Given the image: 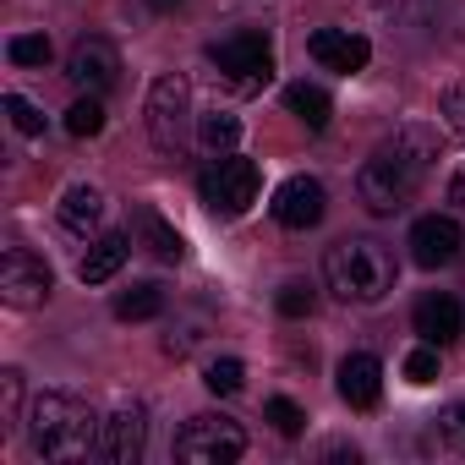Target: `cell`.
Instances as JSON below:
<instances>
[{
    "label": "cell",
    "instance_id": "7c38bea8",
    "mask_svg": "<svg viewBox=\"0 0 465 465\" xmlns=\"http://www.w3.org/2000/svg\"><path fill=\"white\" fill-rule=\"evenodd\" d=\"M307 55L323 66V72H340V77H356L367 61H372V45L351 28H318L307 34Z\"/></svg>",
    "mask_w": 465,
    "mask_h": 465
},
{
    "label": "cell",
    "instance_id": "d6a6232c",
    "mask_svg": "<svg viewBox=\"0 0 465 465\" xmlns=\"http://www.w3.org/2000/svg\"><path fill=\"white\" fill-rule=\"evenodd\" d=\"M153 12H175V6H186V0H148Z\"/></svg>",
    "mask_w": 465,
    "mask_h": 465
},
{
    "label": "cell",
    "instance_id": "52a82bcc",
    "mask_svg": "<svg viewBox=\"0 0 465 465\" xmlns=\"http://www.w3.org/2000/svg\"><path fill=\"white\" fill-rule=\"evenodd\" d=\"M186 115H192V83L181 72H164L148 88V137L159 153H175L186 137Z\"/></svg>",
    "mask_w": 465,
    "mask_h": 465
},
{
    "label": "cell",
    "instance_id": "6da1fadb",
    "mask_svg": "<svg viewBox=\"0 0 465 465\" xmlns=\"http://www.w3.org/2000/svg\"><path fill=\"white\" fill-rule=\"evenodd\" d=\"M432 159H438V132H432V126H400V132H394L389 143H378V148L367 153V164L356 170V197H361V208L378 213V219L400 213V208L416 197V186L427 181Z\"/></svg>",
    "mask_w": 465,
    "mask_h": 465
},
{
    "label": "cell",
    "instance_id": "277c9868",
    "mask_svg": "<svg viewBox=\"0 0 465 465\" xmlns=\"http://www.w3.org/2000/svg\"><path fill=\"white\" fill-rule=\"evenodd\" d=\"M208 61L236 94H258L274 77V39L263 28H242V34L208 45Z\"/></svg>",
    "mask_w": 465,
    "mask_h": 465
},
{
    "label": "cell",
    "instance_id": "5b68a950",
    "mask_svg": "<svg viewBox=\"0 0 465 465\" xmlns=\"http://www.w3.org/2000/svg\"><path fill=\"white\" fill-rule=\"evenodd\" d=\"M258 186H263V170L242 153H219L203 175H197V192L203 203L219 213V219H242L252 203H258Z\"/></svg>",
    "mask_w": 465,
    "mask_h": 465
},
{
    "label": "cell",
    "instance_id": "7a4b0ae2",
    "mask_svg": "<svg viewBox=\"0 0 465 465\" xmlns=\"http://www.w3.org/2000/svg\"><path fill=\"white\" fill-rule=\"evenodd\" d=\"M99 432H104V421L94 416V405L66 389H45L28 405V449L39 460H55V465L88 460V454H99Z\"/></svg>",
    "mask_w": 465,
    "mask_h": 465
},
{
    "label": "cell",
    "instance_id": "8fae6325",
    "mask_svg": "<svg viewBox=\"0 0 465 465\" xmlns=\"http://www.w3.org/2000/svg\"><path fill=\"white\" fill-rule=\"evenodd\" d=\"M274 219L285 224V230H312V224H323V213H329V192H323V181L318 175H291L280 192H274Z\"/></svg>",
    "mask_w": 465,
    "mask_h": 465
},
{
    "label": "cell",
    "instance_id": "1f68e13d",
    "mask_svg": "<svg viewBox=\"0 0 465 465\" xmlns=\"http://www.w3.org/2000/svg\"><path fill=\"white\" fill-rule=\"evenodd\" d=\"M449 203H454V208H465V164H460V170H454V181H449Z\"/></svg>",
    "mask_w": 465,
    "mask_h": 465
},
{
    "label": "cell",
    "instance_id": "ffe728a7",
    "mask_svg": "<svg viewBox=\"0 0 465 465\" xmlns=\"http://www.w3.org/2000/svg\"><path fill=\"white\" fill-rule=\"evenodd\" d=\"M159 312H164V285L137 280V285L115 291V318H121V323H148V318H159Z\"/></svg>",
    "mask_w": 465,
    "mask_h": 465
},
{
    "label": "cell",
    "instance_id": "9a60e30c",
    "mask_svg": "<svg viewBox=\"0 0 465 465\" xmlns=\"http://www.w3.org/2000/svg\"><path fill=\"white\" fill-rule=\"evenodd\" d=\"M411 323H416V334H421L427 345H449V340H460V323H465V318H460V302H454V296L432 291V296L416 302Z\"/></svg>",
    "mask_w": 465,
    "mask_h": 465
},
{
    "label": "cell",
    "instance_id": "cb8c5ba5",
    "mask_svg": "<svg viewBox=\"0 0 465 465\" xmlns=\"http://www.w3.org/2000/svg\"><path fill=\"white\" fill-rule=\"evenodd\" d=\"M274 307H280V318H312L318 312V285L312 280H291V285H280V296H274Z\"/></svg>",
    "mask_w": 465,
    "mask_h": 465
},
{
    "label": "cell",
    "instance_id": "ba28073f",
    "mask_svg": "<svg viewBox=\"0 0 465 465\" xmlns=\"http://www.w3.org/2000/svg\"><path fill=\"white\" fill-rule=\"evenodd\" d=\"M50 291H55L50 263L28 247H6V258H0V302L17 307V312H34L50 302Z\"/></svg>",
    "mask_w": 465,
    "mask_h": 465
},
{
    "label": "cell",
    "instance_id": "9c48e42d",
    "mask_svg": "<svg viewBox=\"0 0 465 465\" xmlns=\"http://www.w3.org/2000/svg\"><path fill=\"white\" fill-rule=\"evenodd\" d=\"M405 247H411V263L416 269H449L460 258V247H465V230H460L454 213H421L411 224V242Z\"/></svg>",
    "mask_w": 465,
    "mask_h": 465
},
{
    "label": "cell",
    "instance_id": "f546056e",
    "mask_svg": "<svg viewBox=\"0 0 465 465\" xmlns=\"http://www.w3.org/2000/svg\"><path fill=\"white\" fill-rule=\"evenodd\" d=\"M0 104H6V115H12V126H17L23 137H45V110H39L34 99H23V94H6Z\"/></svg>",
    "mask_w": 465,
    "mask_h": 465
},
{
    "label": "cell",
    "instance_id": "83f0119b",
    "mask_svg": "<svg viewBox=\"0 0 465 465\" xmlns=\"http://www.w3.org/2000/svg\"><path fill=\"white\" fill-rule=\"evenodd\" d=\"M438 351H443V345H427V340H421V345L405 356V378H411V383H438V378H443V356H438Z\"/></svg>",
    "mask_w": 465,
    "mask_h": 465
},
{
    "label": "cell",
    "instance_id": "4fadbf2b",
    "mask_svg": "<svg viewBox=\"0 0 465 465\" xmlns=\"http://www.w3.org/2000/svg\"><path fill=\"white\" fill-rule=\"evenodd\" d=\"M334 389H340V400H345L351 411H372V405L383 400V361H378L372 351H351V356H340V367H334Z\"/></svg>",
    "mask_w": 465,
    "mask_h": 465
},
{
    "label": "cell",
    "instance_id": "4316f807",
    "mask_svg": "<svg viewBox=\"0 0 465 465\" xmlns=\"http://www.w3.org/2000/svg\"><path fill=\"white\" fill-rule=\"evenodd\" d=\"M6 55H12V66H50L55 45H50V34H17L6 45Z\"/></svg>",
    "mask_w": 465,
    "mask_h": 465
},
{
    "label": "cell",
    "instance_id": "603a6c76",
    "mask_svg": "<svg viewBox=\"0 0 465 465\" xmlns=\"http://www.w3.org/2000/svg\"><path fill=\"white\" fill-rule=\"evenodd\" d=\"M263 421H269L280 438H302V432H307V411H302L291 394H274V400H263Z\"/></svg>",
    "mask_w": 465,
    "mask_h": 465
},
{
    "label": "cell",
    "instance_id": "7402d4cb",
    "mask_svg": "<svg viewBox=\"0 0 465 465\" xmlns=\"http://www.w3.org/2000/svg\"><path fill=\"white\" fill-rule=\"evenodd\" d=\"M203 383H208V394L230 400V394H242V383H247V367H242L236 356H213V361L203 367Z\"/></svg>",
    "mask_w": 465,
    "mask_h": 465
},
{
    "label": "cell",
    "instance_id": "44dd1931",
    "mask_svg": "<svg viewBox=\"0 0 465 465\" xmlns=\"http://www.w3.org/2000/svg\"><path fill=\"white\" fill-rule=\"evenodd\" d=\"M197 137H203V148H208V153H236V143H242V115L213 110V115H203Z\"/></svg>",
    "mask_w": 465,
    "mask_h": 465
},
{
    "label": "cell",
    "instance_id": "f1b7e54d",
    "mask_svg": "<svg viewBox=\"0 0 465 465\" xmlns=\"http://www.w3.org/2000/svg\"><path fill=\"white\" fill-rule=\"evenodd\" d=\"M432 427H438V443H443V449H454V454H465V400H454V405H443V411L432 416Z\"/></svg>",
    "mask_w": 465,
    "mask_h": 465
},
{
    "label": "cell",
    "instance_id": "2e32d148",
    "mask_svg": "<svg viewBox=\"0 0 465 465\" xmlns=\"http://www.w3.org/2000/svg\"><path fill=\"white\" fill-rule=\"evenodd\" d=\"M126 258H132V236L110 230V236H99V242L83 252V263H77V280H83V285H104V280H115V274L126 269Z\"/></svg>",
    "mask_w": 465,
    "mask_h": 465
},
{
    "label": "cell",
    "instance_id": "8992f818",
    "mask_svg": "<svg viewBox=\"0 0 465 465\" xmlns=\"http://www.w3.org/2000/svg\"><path fill=\"white\" fill-rule=\"evenodd\" d=\"M247 454V432L242 421L230 416H192L181 432H175V460L181 465H236Z\"/></svg>",
    "mask_w": 465,
    "mask_h": 465
},
{
    "label": "cell",
    "instance_id": "484cf974",
    "mask_svg": "<svg viewBox=\"0 0 465 465\" xmlns=\"http://www.w3.org/2000/svg\"><path fill=\"white\" fill-rule=\"evenodd\" d=\"M12 427H23V372L17 367L0 372V432H12Z\"/></svg>",
    "mask_w": 465,
    "mask_h": 465
},
{
    "label": "cell",
    "instance_id": "30bf717a",
    "mask_svg": "<svg viewBox=\"0 0 465 465\" xmlns=\"http://www.w3.org/2000/svg\"><path fill=\"white\" fill-rule=\"evenodd\" d=\"M66 77L83 88V94H110L121 83V50L99 34H83L66 55Z\"/></svg>",
    "mask_w": 465,
    "mask_h": 465
},
{
    "label": "cell",
    "instance_id": "5bb4252c",
    "mask_svg": "<svg viewBox=\"0 0 465 465\" xmlns=\"http://www.w3.org/2000/svg\"><path fill=\"white\" fill-rule=\"evenodd\" d=\"M148 449V411L143 405H121L115 416H104V432H99V454L115 460V465H137Z\"/></svg>",
    "mask_w": 465,
    "mask_h": 465
},
{
    "label": "cell",
    "instance_id": "e0dca14e",
    "mask_svg": "<svg viewBox=\"0 0 465 465\" xmlns=\"http://www.w3.org/2000/svg\"><path fill=\"white\" fill-rule=\"evenodd\" d=\"M137 247H148L159 263H181V258H186L181 230H175V224H164L153 208H137Z\"/></svg>",
    "mask_w": 465,
    "mask_h": 465
},
{
    "label": "cell",
    "instance_id": "ac0fdd59",
    "mask_svg": "<svg viewBox=\"0 0 465 465\" xmlns=\"http://www.w3.org/2000/svg\"><path fill=\"white\" fill-rule=\"evenodd\" d=\"M99 219H104V192L88 186V181L66 186V197H61V224L77 230V236H88V230H99Z\"/></svg>",
    "mask_w": 465,
    "mask_h": 465
},
{
    "label": "cell",
    "instance_id": "3957f363",
    "mask_svg": "<svg viewBox=\"0 0 465 465\" xmlns=\"http://www.w3.org/2000/svg\"><path fill=\"white\" fill-rule=\"evenodd\" d=\"M394 252L372 236H345L323 252V285L351 307H378L394 291Z\"/></svg>",
    "mask_w": 465,
    "mask_h": 465
},
{
    "label": "cell",
    "instance_id": "d4e9b609",
    "mask_svg": "<svg viewBox=\"0 0 465 465\" xmlns=\"http://www.w3.org/2000/svg\"><path fill=\"white\" fill-rule=\"evenodd\" d=\"M66 132H72V137H99V132H104V104H99V94L72 99V110H66Z\"/></svg>",
    "mask_w": 465,
    "mask_h": 465
},
{
    "label": "cell",
    "instance_id": "4dcf8cb0",
    "mask_svg": "<svg viewBox=\"0 0 465 465\" xmlns=\"http://www.w3.org/2000/svg\"><path fill=\"white\" fill-rule=\"evenodd\" d=\"M438 121H443L454 137H465V83H449V88H443V99H438Z\"/></svg>",
    "mask_w": 465,
    "mask_h": 465
},
{
    "label": "cell",
    "instance_id": "d6986e66",
    "mask_svg": "<svg viewBox=\"0 0 465 465\" xmlns=\"http://www.w3.org/2000/svg\"><path fill=\"white\" fill-rule=\"evenodd\" d=\"M285 110H291L307 132H323V126L334 121V99H329L318 83H291V88H285Z\"/></svg>",
    "mask_w": 465,
    "mask_h": 465
}]
</instances>
